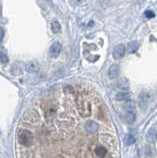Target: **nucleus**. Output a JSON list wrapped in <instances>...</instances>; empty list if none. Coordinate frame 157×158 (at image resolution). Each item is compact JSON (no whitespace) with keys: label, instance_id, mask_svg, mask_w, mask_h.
<instances>
[{"label":"nucleus","instance_id":"nucleus-7","mask_svg":"<svg viewBox=\"0 0 157 158\" xmlns=\"http://www.w3.org/2000/svg\"><path fill=\"white\" fill-rule=\"evenodd\" d=\"M50 28H52V31L54 33H59L61 30V26L56 20H52V23H50Z\"/></svg>","mask_w":157,"mask_h":158},{"label":"nucleus","instance_id":"nucleus-6","mask_svg":"<svg viewBox=\"0 0 157 158\" xmlns=\"http://www.w3.org/2000/svg\"><path fill=\"white\" fill-rule=\"evenodd\" d=\"M25 68H26L27 72L33 73V72H37V71L39 70V65L36 62H29V63L26 64Z\"/></svg>","mask_w":157,"mask_h":158},{"label":"nucleus","instance_id":"nucleus-4","mask_svg":"<svg viewBox=\"0 0 157 158\" xmlns=\"http://www.w3.org/2000/svg\"><path fill=\"white\" fill-rule=\"evenodd\" d=\"M148 101H149V96L147 93L145 92H142L141 94L139 95V98H138V103H139V106L141 108H143L148 104Z\"/></svg>","mask_w":157,"mask_h":158},{"label":"nucleus","instance_id":"nucleus-15","mask_svg":"<svg viewBox=\"0 0 157 158\" xmlns=\"http://www.w3.org/2000/svg\"><path fill=\"white\" fill-rule=\"evenodd\" d=\"M3 36H4V30L0 27V43H1L2 40H3Z\"/></svg>","mask_w":157,"mask_h":158},{"label":"nucleus","instance_id":"nucleus-10","mask_svg":"<svg viewBox=\"0 0 157 158\" xmlns=\"http://www.w3.org/2000/svg\"><path fill=\"white\" fill-rule=\"evenodd\" d=\"M126 122L130 123V124L133 123L135 121V114L133 113V111H128L126 115Z\"/></svg>","mask_w":157,"mask_h":158},{"label":"nucleus","instance_id":"nucleus-5","mask_svg":"<svg viewBox=\"0 0 157 158\" xmlns=\"http://www.w3.org/2000/svg\"><path fill=\"white\" fill-rule=\"evenodd\" d=\"M109 76L111 78H117L120 74V67L117 65V64H113L112 66L109 68Z\"/></svg>","mask_w":157,"mask_h":158},{"label":"nucleus","instance_id":"nucleus-11","mask_svg":"<svg viewBox=\"0 0 157 158\" xmlns=\"http://www.w3.org/2000/svg\"><path fill=\"white\" fill-rule=\"evenodd\" d=\"M130 95L126 92H120L119 94L117 95V98L120 100H128L130 99Z\"/></svg>","mask_w":157,"mask_h":158},{"label":"nucleus","instance_id":"nucleus-9","mask_svg":"<svg viewBox=\"0 0 157 158\" xmlns=\"http://www.w3.org/2000/svg\"><path fill=\"white\" fill-rule=\"evenodd\" d=\"M138 48V44L137 42H131V43L128 44V52H135Z\"/></svg>","mask_w":157,"mask_h":158},{"label":"nucleus","instance_id":"nucleus-8","mask_svg":"<svg viewBox=\"0 0 157 158\" xmlns=\"http://www.w3.org/2000/svg\"><path fill=\"white\" fill-rule=\"evenodd\" d=\"M147 138L150 142H155L156 141V131L155 129H152L147 133Z\"/></svg>","mask_w":157,"mask_h":158},{"label":"nucleus","instance_id":"nucleus-12","mask_svg":"<svg viewBox=\"0 0 157 158\" xmlns=\"http://www.w3.org/2000/svg\"><path fill=\"white\" fill-rule=\"evenodd\" d=\"M0 62H3V63L8 62V57H7V55L3 52H1V50H0Z\"/></svg>","mask_w":157,"mask_h":158},{"label":"nucleus","instance_id":"nucleus-2","mask_svg":"<svg viewBox=\"0 0 157 158\" xmlns=\"http://www.w3.org/2000/svg\"><path fill=\"white\" fill-rule=\"evenodd\" d=\"M124 52H126L124 46L119 45L114 48V50H113V57H114V59H120L124 55Z\"/></svg>","mask_w":157,"mask_h":158},{"label":"nucleus","instance_id":"nucleus-1","mask_svg":"<svg viewBox=\"0 0 157 158\" xmlns=\"http://www.w3.org/2000/svg\"><path fill=\"white\" fill-rule=\"evenodd\" d=\"M16 133L17 158H120L109 109L83 85L43 93L22 116Z\"/></svg>","mask_w":157,"mask_h":158},{"label":"nucleus","instance_id":"nucleus-13","mask_svg":"<svg viewBox=\"0 0 157 158\" xmlns=\"http://www.w3.org/2000/svg\"><path fill=\"white\" fill-rule=\"evenodd\" d=\"M126 144H133V143H135V138H133V136H128V138H126Z\"/></svg>","mask_w":157,"mask_h":158},{"label":"nucleus","instance_id":"nucleus-14","mask_svg":"<svg viewBox=\"0 0 157 158\" xmlns=\"http://www.w3.org/2000/svg\"><path fill=\"white\" fill-rule=\"evenodd\" d=\"M144 15H145V17H147V18H153L154 12H152V11H150V10H146L144 13Z\"/></svg>","mask_w":157,"mask_h":158},{"label":"nucleus","instance_id":"nucleus-3","mask_svg":"<svg viewBox=\"0 0 157 158\" xmlns=\"http://www.w3.org/2000/svg\"><path fill=\"white\" fill-rule=\"evenodd\" d=\"M61 48H62V46L59 43H54L52 45V46H50V57H56L57 55L60 53L61 52Z\"/></svg>","mask_w":157,"mask_h":158}]
</instances>
